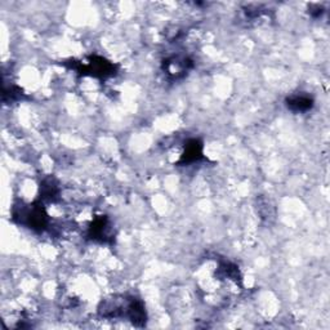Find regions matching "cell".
Listing matches in <instances>:
<instances>
[{
	"label": "cell",
	"mask_w": 330,
	"mask_h": 330,
	"mask_svg": "<svg viewBox=\"0 0 330 330\" xmlns=\"http://www.w3.org/2000/svg\"><path fill=\"white\" fill-rule=\"evenodd\" d=\"M288 106L294 111H306V110L311 109L312 101L310 97L294 96L288 100Z\"/></svg>",
	"instance_id": "1"
}]
</instances>
